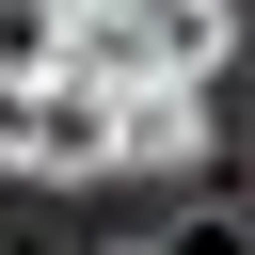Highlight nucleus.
<instances>
[{"label":"nucleus","instance_id":"nucleus-4","mask_svg":"<svg viewBox=\"0 0 255 255\" xmlns=\"http://www.w3.org/2000/svg\"><path fill=\"white\" fill-rule=\"evenodd\" d=\"M80 64V0H0V80H64Z\"/></svg>","mask_w":255,"mask_h":255},{"label":"nucleus","instance_id":"nucleus-2","mask_svg":"<svg viewBox=\"0 0 255 255\" xmlns=\"http://www.w3.org/2000/svg\"><path fill=\"white\" fill-rule=\"evenodd\" d=\"M16 175H112V80H32V143H16Z\"/></svg>","mask_w":255,"mask_h":255},{"label":"nucleus","instance_id":"nucleus-5","mask_svg":"<svg viewBox=\"0 0 255 255\" xmlns=\"http://www.w3.org/2000/svg\"><path fill=\"white\" fill-rule=\"evenodd\" d=\"M16 143H32V80H0V175H16Z\"/></svg>","mask_w":255,"mask_h":255},{"label":"nucleus","instance_id":"nucleus-1","mask_svg":"<svg viewBox=\"0 0 255 255\" xmlns=\"http://www.w3.org/2000/svg\"><path fill=\"white\" fill-rule=\"evenodd\" d=\"M239 48V0H80V80L143 96V80H207Z\"/></svg>","mask_w":255,"mask_h":255},{"label":"nucleus","instance_id":"nucleus-3","mask_svg":"<svg viewBox=\"0 0 255 255\" xmlns=\"http://www.w3.org/2000/svg\"><path fill=\"white\" fill-rule=\"evenodd\" d=\"M191 159H207V80L112 96V175H191Z\"/></svg>","mask_w":255,"mask_h":255},{"label":"nucleus","instance_id":"nucleus-6","mask_svg":"<svg viewBox=\"0 0 255 255\" xmlns=\"http://www.w3.org/2000/svg\"><path fill=\"white\" fill-rule=\"evenodd\" d=\"M143 255H159V239H143Z\"/></svg>","mask_w":255,"mask_h":255}]
</instances>
